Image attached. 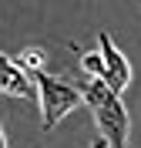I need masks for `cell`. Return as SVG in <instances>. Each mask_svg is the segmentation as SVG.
Here are the masks:
<instances>
[{"label": "cell", "mask_w": 141, "mask_h": 148, "mask_svg": "<svg viewBox=\"0 0 141 148\" xmlns=\"http://www.w3.org/2000/svg\"><path fill=\"white\" fill-rule=\"evenodd\" d=\"M81 91H84V104L94 114V125L101 128V138L111 148H124L128 145L131 118H128V108H124L121 94L114 91L104 77H87L81 84Z\"/></svg>", "instance_id": "6da1fadb"}, {"label": "cell", "mask_w": 141, "mask_h": 148, "mask_svg": "<svg viewBox=\"0 0 141 148\" xmlns=\"http://www.w3.org/2000/svg\"><path fill=\"white\" fill-rule=\"evenodd\" d=\"M0 91L3 98H24V101H40L37 81L27 67H20L10 54L0 57Z\"/></svg>", "instance_id": "3957f363"}, {"label": "cell", "mask_w": 141, "mask_h": 148, "mask_svg": "<svg viewBox=\"0 0 141 148\" xmlns=\"http://www.w3.org/2000/svg\"><path fill=\"white\" fill-rule=\"evenodd\" d=\"M34 81H37V91H40L37 108H40V128L44 131H54L77 104H84V91L74 88L71 81H61L47 71H34Z\"/></svg>", "instance_id": "7a4b0ae2"}, {"label": "cell", "mask_w": 141, "mask_h": 148, "mask_svg": "<svg viewBox=\"0 0 141 148\" xmlns=\"http://www.w3.org/2000/svg\"><path fill=\"white\" fill-rule=\"evenodd\" d=\"M97 51L104 54V64H108V74H104V81L111 84L114 91L121 94L128 84H131V64H128V57L114 47V40H111V34H97Z\"/></svg>", "instance_id": "277c9868"}, {"label": "cell", "mask_w": 141, "mask_h": 148, "mask_svg": "<svg viewBox=\"0 0 141 148\" xmlns=\"http://www.w3.org/2000/svg\"><path fill=\"white\" fill-rule=\"evenodd\" d=\"M14 61L34 74V71H44V64H47V51H44V47H27V51H20Z\"/></svg>", "instance_id": "8992f818"}, {"label": "cell", "mask_w": 141, "mask_h": 148, "mask_svg": "<svg viewBox=\"0 0 141 148\" xmlns=\"http://www.w3.org/2000/svg\"><path fill=\"white\" fill-rule=\"evenodd\" d=\"M91 148H111V145H108V141H104V138H101V135H97V138H94V141H91Z\"/></svg>", "instance_id": "52a82bcc"}, {"label": "cell", "mask_w": 141, "mask_h": 148, "mask_svg": "<svg viewBox=\"0 0 141 148\" xmlns=\"http://www.w3.org/2000/svg\"><path fill=\"white\" fill-rule=\"evenodd\" d=\"M81 71H84L87 77H104V74H108L104 54L101 51H81Z\"/></svg>", "instance_id": "5b68a950"}]
</instances>
